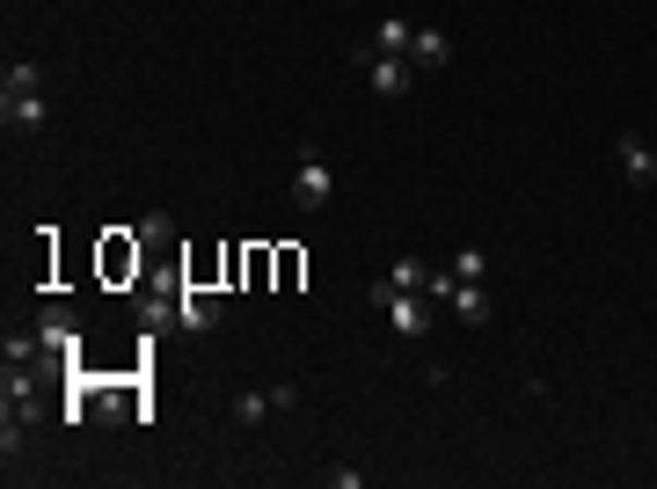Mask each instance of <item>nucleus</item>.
Listing matches in <instances>:
<instances>
[{
    "mask_svg": "<svg viewBox=\"0 0 657 489\" xmlns=\"http://www.w3.org/2000/svg\"><path fill=\"white\" fill-rule=\"evenodd\" d=\"M175 285H183V278H169V285H139V293H132L146 329H169V321H175Z\"/></svg>",
    "mask_w": 657,
    "mask_h": 489,
    "instance_id": "1a4fd4ad",
    "label": "nucleus"
},
{
    "mask_svg": "<svg viewBox=\"0 0 657 489\" xmlns=\"http://www.w3.org/2000/svg\"><path fill=\"white\" fill-rule=\"evenodd\" d=\"M139 264H146V242L124 234V227H110V234H102V278H110V285H139Z\"/></svg>",
    "mask_w": 657,
    "mask_h": 489,
    "instance_id": "20e7f679",
    "label": "nucleus"
},
{
    "mask_svg": "<svg viewBox=\"0 0 657 489\" xmlns=\"http://www.w3.org/2000/svg\"><path fill=\"white\" fill-rule=\"evenodd\" d=\"M373 307L394 321V337H410V343L431 337V299H416V293H402V285H388V278H380V285H373Z\"/></svg>",
    "mask_w": 657,
    "mask_h": 489,
    "instance_id": "f03ea898",
    "label": "nucleus"
},
{
    "mask_svg": "<svg viewBox=\"0 0 657 489\" xmlns=\"http://www.w3.org/2000/svg\"><path fill=\"white\" fill-rule=\"evenodd\" d=\"M424 256H394V270H388V285H402V293H424Z\"/></svg>",
    "mask_w": 657,
    "mask_h": 489,
    "instance_id": "ddd939ff",
    "label": "nucleus"
},
{
    "mask_svg": "<svg viewBox=\"0 0 657 489\" xmlns=\"http://www.w3.org/2000/svg\"><path fill=\"white\" fill-rule=\"evenodd\" d=\"M270 409H278L270 394H234V424H248V431H256V424H264Z\"/></svg>",
    "mask_w": 657,
    "mask_h": 489,
    "instance_id": "4468645a",
    "label": "nucleus"
},
{
    "mask_svg": "<svg viewBox=\"0 0 657 489\" xmlns=\"http://www.w3.org/2000/svg\"><path fill=\"white\" fill-rule=\"evenodd\" d=\"M169 234H175L169 212H146V227H139V242H146V248H169Z\"/></svg>",
    "mask_w": 657,
    "mask_h": 489,
    "instance_id": "2eb2a0df",
    "label": "nucleus"
},
{
    "mask_svg": "<svg viewBox=\"0 0 657 489\" xmlns=\"http://www.w3.org/2000/svg\"><path fill=\"white\" fill-rule=\"evenodd\" d=\"M410 66H416V74L453 66V37H446V29H416V37H410Z\"/></svg>",
    "mask_w": 657,
    "mask_h": 489,
    "instance_id": "6e6552de",
    "label": "nucleus"
},
{
    "mask_svg": "<svg viewBox=\"0 0 657 489\" xmlns=\"http://www.w3.org/2000/svg\"><path fill=\"white\" fill-rule=\"evenodd\" d=\"M0 124H8V132H23V139L45 124V74H37L29 59H15L8 81H0Z\"/></svg>",
    "mask_w": 657,
    "mask_h": 489,
    "instance_id": "f257e3e1",
    "label": "nucleus"
},
{
    "mask_svg": "<svg viewBox=\"0 0 657 489\" xmlns=\"http://www.w3.org/2000/svg\"><path fill=\"white\" fill-rule=\"evenodd\" d=\"M613 154H621V175H629L635 191H650V183H657V154L643 147L635 132H621V139H613Z\"/></svg>",
    "mask_w": 657,
    "mask_h": 489,
    "instance_id": "0eeeda50",
    "label": "nucleus"
},
{
    "mask_svg": "<svg viewBox=\"0 0 657 489\" xmlns=\"http://www.w3.org/2000/svg\"><path fill=\"white\" fill-rule=\"evenodd\" d=\"M37 337H45V351L73 358V343H81V329H73V315H66V307H45V315H37Z\"/></svg>",
    "mask_w": 657,
    "mask_h": 489,
    "instance_id": "9b49d317",
    "label": "nucleus"
},
{
    "mask_svg": "<svg viewBox=\"0 0 657 489\" xmlns=\"http://www.w3.org/2000/svg\"><path fill=\"white\" fill-rule=\"evenodd\" d=\"M329 191H337V175L321 169L315 147H307V154H300V175H292V205H300V212H321V205H329Z\"/></svg>",
    "mask_w": 657,
    "mask_h": 489,
    "instance_id": "423d86ee",
    "label": "nucleus"
},
{
    "mask_svg": "<svg viewBox=\"0 0 657 489\" xmlns=\"http://www.w3.org/2000/svg\"><path fill=\"white\" fill-rule=\"evenodd\" d=\"M446 307H453L461 321H475V329H483V321H489V293H483V278H453Z\"/></svg>",
    "mask_w": 657,
    "mask_h": 489,
    "instance_id": "9d476101",
    "label": "nucleus"
},
{
    "mask_svg": "<svg viewBox=\"0 0 657 489\" xmlns=\"http://www.w3.org/2000/svg\"><path fill=\"white\" fill-rule=\"evenodd\" d=\"M453 278H483V248H461L453 256Z\"/></svg>",
    "mask_w": 657,
    "mask_h": 489,
    "instance_id": "f3484780",
    "label": "nucleus"
},
{
    "mask_svg": "<svg viewBox=\"0 0 657 489\" xmlns=\"http://www.w3.org/2000/svg\"><path fill=\"white\" fill-rule=\"evenodd\" d=\"M351 66L373 81V96H388V102H394V96H410V81H416L410 59H380V51H365V45L351 51Z\"/></svg>",
    "mask_w": 657,
    "mask_h": 489,
    "instance_id": "7ed1b4c3",
    "label": "nucleus"
},
{
    "mask_svg": "<svg viewBox=\"0 0 657 489\" xmlns=\"http://www.w3.org/2000/svg\"><path fill=\"white\" fill-rule=\"evenodd\" d=\"M219 315H227L219 285H197V278L175 285V321H183V329H219Z\"/></svg>",
    "mask_w": 657,
    "mask_h": 489,
    "instance_id": "39448f33",
    "label": "nucleus"
},
{
    "mask_svg": "<svg viewBox=\"0 0 657 489\" xmlns=\"http://www.w3.org/2000/svg\"><path fill=\"white\" fill-rule=\"evenodd\" d=\"M270 256H278V285H300V270H307L300 264V248H270Z\"/></svg>",
    "mask_w": 657,
    "mask_h": 489,
    "instance_id": "dca6fc26",
    "label": "nucleus"
},
{
    "mask_svg": "<svg viewBox=\"0 0 657 489\" xmlns=\"http://www.w3.org/2000/svg\"><path fill=\"white\" fill-rule=\"evenodd\" d=\"M410 37H416V29L402 23V15H388V23L373 29V45H365V51H380V59H410Z\"/></svg>",
    "mask_w": 657,
    "mask_h": 489,
    "instance_id": "f8f14e48",
    "label": "nucleus"
}]
</instances>
